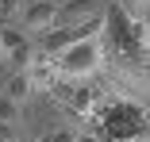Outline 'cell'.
I'll use <instances>...</instances> for the list:
<instances>
[{
	"label": "cell",
	"mask_w": 150,
	"mask_h": 142,
	"mask_svg": "<svg viewBox=\"0 0 150 142\" xmlns=\"http://www.w3.org/2000/svg\"><path fill=\"white\" fill-rule=\"evenodd\" d=\"M77 142H104L100 134H77Z\"/></svg>",
	"instance_id": "8fae6325"
},
{
	"label": "cell",
	"mask_w": 150,
	"mask_h": 142,
	"mask_svg": "<svg viewBox=\"0 0 150 142\" xmlns=\"http://www.w3.org/2000/svg\"><path fill=\"white\" fill-rule=\"evenodd\" d=\"M23 4H27V0H0V23H8L12 15H19Z\"/></svg>",
	"instance_id": "ba28073f"
},
{
	"label": "cell",
	"mask_w": 150,
	"mask_h": 142,
	"mask_svg": "<svg viewBox=\"0 0 150 142\" xmlns=\"http://www.w3.org/2000/svg\"><path fill=\"white\" fill-rule=\"evenodd\" d=\"M104 69V31L88 35L66 54H58V77L62 81H88Z\"/></svg>",
	"instance_id": "6da1fadb"
},
{
	"label": "cell",
	"mask_w": 150,
	"mask_h": 142,
	"mask_svg": "<svg viewBox=\"0 0 150 142\" xmlns=\"http://www.w3.org/2000/svg\"><path fill=\"white\" fill-rule=\"evenodd\" d=\"M19 27H27L31 35H46L50 27H58V0H27L19 12Z\"/></svg>",
	"instance_id": "7a4b0ae2"
},
{
	"label": "cell",
	"mask_w": 150,
	"mask_h": 142,
	"mask_svg": "<svg viewBox=\"0 0 150 142\" xmlns=\"http://www.w3.org/2000/svg\"><path fill=\"white\" fill-rule=\"evenodd\" d=\"M31 89H35V81H31V73H27V69H19L16 77H8V96L12 100H27V96H31Z\"/></svg>",
	"instance_id": "5b68a950"
},
{
	"label": "cell",
	"mask_w": 150,
	"mask_h": 142,
	"mask_svg": "<svg viewBox=\"0 0 150 142\" xmlns=\"http://www.w3.org/2000/svg\"><path fill=\"white\" fill-rule=\"evenodd\" d=\"M12 123H0V142H12V131H8Z\"/></svg>",
	"instance_id": "30bf717a"
},
{
	"label": "cell",
	"mask_w": 150,
	"mask_h": 142,
	"mask_svg": "<svg viewBox=\"0 0 150 142\" xmlns=\"http://www.w3.org/2000/svg\"><path fill=\"white\" fill-rule=\"evenodd\" d=\"M146 12H150V0H146Z\"/></svg>",
	"instance_id": "4fadbf2b"
},
{
	"label": "cell",
	"mask_w": 150,
	"mask_h": 142,
	"mask_svg": "<svg viewBox=\"0 0 150 142\" xmlns=\"http://www.w3.org/2000/svg\"><path fill=\"white\" fill-rule=\"evenodd\" d=\"M16 119H19V100L0 92V123H16Z\"/></svg>",
	"instance_id": "8992f818"
},
{
	"label": "cell",
	"mask_w": 150,
	"mask_h": 142,
	"mask_svg": "<svg viewBox=\"0 0 150 142\" xmlns=\"http://www.w3.org/2000/svg\"><path fill=\"white\" fill-rule=\"evenodd\" d=\"M27 35H31V31H27V27H16V23H0V42H4V50H8V54L31 42Z\"/></svg>",
	"instance_id": "277c9868"
},
{
	"label": "cell",
	"mask_w": 150,
	"mask_h": 142,
	"mask_svg": "<svg viewBox=\"0 0 150 142\" xmlns=\"http://www.w3.org/2000/svg\"><path fill=\"white\" fill-rule=\"evenodd\" d=\"M119 8H123L131 19H146L150 12H146V0H119Z\"/></svg>",
	"instance_id": "52a82bcc"
},
{
	"label": "cell",
	"mask_w": 150,
	"mask_h": 142,
	"mask_svg": "<svg viewBox=\"0 0 150 142\" xmlns=\"http://www.w3.org/2000/svg\"><path fill=\"white\" fill-rule=\"evenodd\" d=\"M0 58H8V50H4V42H0Z\"/></svg>",
	"instance_id": "7c38bea8"
},
{
	"label": "cell",
	"mask_w": 150,
	"mask_h": 142,
	"mask_svg": "<svg viewBox=\"0 0 150 142\" xmlns=\"http://www.w3.org/2000/svg\"><path fill=\"white\" fill-rule=\"evenodd\" d=\"M50 142H77V131H50Z\"/></svg>",
	"instance_id": "9c48e42d"
},
{
	"label": "cell",
	"mask_w": 150,
	"mask_h": 142,
	"mask_svg": "<svg viewBox=\"0 0 150 142\" xmlns=\"http://www.w3.org/2000/svg\"><path fill=\"white\" fill-rule=\"evenodd\" d=\"M104 12H108L104 0H58V27L62 23H88Z\"/></svg>",
	"instance_id": "3957f363"
}]
</instances>
